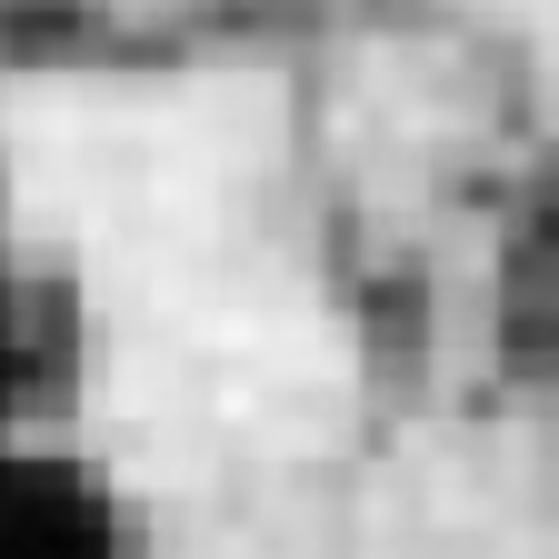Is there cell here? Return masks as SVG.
I'll use <instances>...</instances> for the list:
<instances>
[{"instance_id": "1", "label": "cell", "mask_w": 559, "mask_h": 559, "mask_svg": "<svg viewBox=\"0 0 559 559\" xmlns=\"http://www.w3.org/2000/svg\"><path fill=\"white\" fill-rule=\"evenodd\" d=\"M330 0H0V60L91 70V60H200L221 40H260Z\"/></svg>"}, {"instance_id": "2", "label": "cell", "mask_w": 559, "mask_h": 559, "mask_svg": "<svg viewBox=\"0 0 559 559\" xmlns=\"http://www.w3.org/2000/svg\"><path fill=\"white\" fill-rule=\"evenodd\" d=\"M70 390H81V290L31 240L11 170H0V469L40 440H70Z\"/></svg>"}]
</instances>
